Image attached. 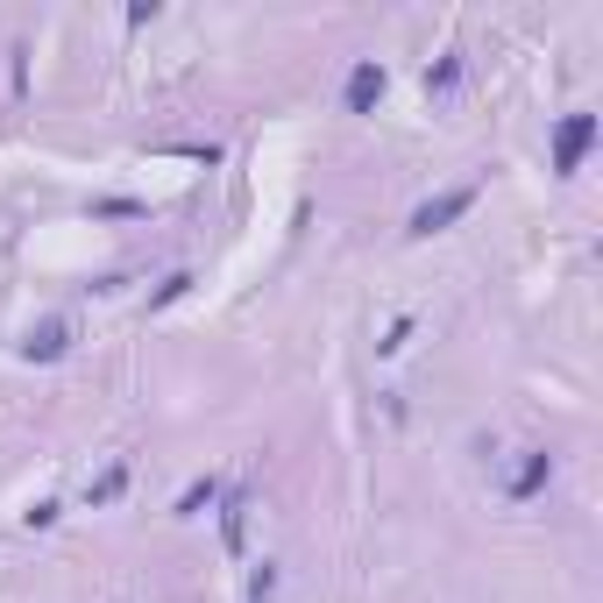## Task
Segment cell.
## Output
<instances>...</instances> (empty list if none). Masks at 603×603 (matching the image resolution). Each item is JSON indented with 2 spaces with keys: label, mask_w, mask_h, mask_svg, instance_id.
I'll use <instances>...</instances> for the list:
<instances>
[{
  "label": "cell",
  "mask_w": 603,
  "mask_h": 603,
  "mask_svg": "<svg viewBox=\"0 0 603 603\" xmlns=\"http://www.w3.org/2000/svg\"><path fill=\"white\" fill-rule=\"evenodd\" d=\"M589 142H596V114H568V121L554 128V171H561V178H575V171H582Z\"/></svg>",
  "instance_id": "6da1fadb"
},
{
  "label": "cell",
  "mask_w": 603,
  "mask_h": 603,
  "mask_svg": "<svg viewBox=\"0 0 603 603\" xmlns=\"http://www.w3.org/2000/svg\"><path fill=\"white\" fill-rule=\"evenodd\" d=\"M469 206H476V192H469V185H455V192H440V199H426V206L412 213V235H440L447 220H462Z\"/></svg>",
  "instance_id": "7a4b0ae2"
},
{
  "label": "cell",
  "mask_w": 603,
  "mask_h": 603,
  "mask_svg": "<svg viewBox=\"0 0 603 603\" xmlns=\"http://www.w3.org/2000/svg\"><path fill=\"white\" fill-rule=\"evenodd\" d=\"M384 86H391V79H384V64L362 57V64L348 71V93H341V100H348V114H369L376 100H384Z\"/></svg>",
  "instance_id": "3957f363"
},
{
  "label": "cell",
  "mask_w": 603,
  "mask_h": 603,
  "mask_svg": "<svg viewBox=\"0 0 603 603\" xmlns=\"http://www.w3.org/2000/svg\"><path fill=\"white\" fill-rule=\"evenodd\" d=\"M64 348H71V327H64V320H43V327H29V341H22L29 362H57Z\"/></svg>",
  "instance_id": "277c9868"
},
{
  "label": "cell",
  "mask_w": 603,
  "mask_h": 603,
  "mask_svg": "<svg viewBox=\"0 0 603 603\" xmlns=\"http://www.w3.org/2000/svg\"><path fill=\"white\" fill-rule=\"evenodd\" d=\"M554 476V462H547V447H525V462H518V476H511V504H525L540 483Z\"/></svg>",
  "instance_id": "5b68a950"
},
{
  "label": "cell",
  "mask_w": 603,
  "mask_h": 603,
  "mask_svg": "<svg viewBox=\"0 0 603 603\" xmlns=\"http://www.w3.org/2000/svg\"><path fill=\"white\" fill-rule=\"evenodd\" d=\"M213 504H220V476H199V483L178 490V518H206Z\"/></svg>",
  "instance_id": "8992f818"
},
{
  "label": "cell",
  "mask_w": 603,
  "mask_h": 603,
  "mask_svg": "<svg viewBox=\"0 0 603 603\" xmlns=\"http://www.w3.org/2000/svg\"><path fill=\"white\" fill-rule=\"evenodd\" d=\"M121 490H128V462H114L107 476H93V483H86V504H114Z\"/></svg>",
  "instance_id": "52a82bcc"
},
{
  "label": "cell",
  "mask_w": 603,
  "mask_h": 603,
  "mask_svg": "<svg viewBox=\"0 0 603 603\" xmlns=\"http://www.w3.org/2000/svg\"><path fill=\"white\" fill-rule=\"evenodd\" d=\"M462 79V57H440V64H426V93H447Z\"/></svg>",
  "instance_id": "ba28073f"
},
{
  "label": "cell",
  "mask_w": 603,
  "mask_h": 603,
  "mask_svg": "<svg viewBox=\"0 0 603 603\" xmlns=\"http://www.w3.org/2000/svg\"><path fill=\"white\" fill-rule=\"evenodd\" d=\"M220 525H228V547H242V525H249V497H228V518H220Z\"/></svg>",
  "instance_id": "9c48e42d"
},
{
  "label": "cell",
  "mask_w": 603,
  "mask_h": 603,
  "mask_svg": "<svg viewBox=\"0 0 603 603\" xmlns=\"http://www.w3.org/2000/svg\"><path fill=\"white\" fill-rule=\"evenodd\" d=\"M405 341H412V320H398V327H391V334H384V341H376V355H398V348H405Z\"/></svg>",
  "instance_id": "30bf717a"
},
{
  "label": "cell",
  "mask_w": 603,
  "mask_h": 603,
  "mask_svg": "<svg viewBox=\"0 0 603 603\" xmlns=\"http://www.w3.org/2000/svg\"><path fill=\"white\" fill-rule=\"evenodd\" d=\"M185 284H192L185 270H178V277H164V291H157V298H149V306H171V298H185Z\"/></svg>",
  "instance_id": "8fae6325"
}]
</instances>
